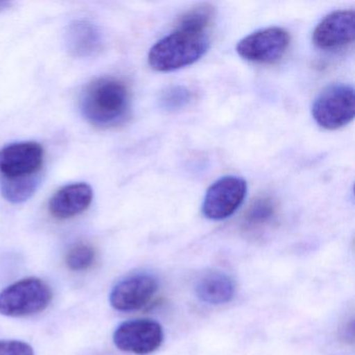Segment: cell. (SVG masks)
I'll list each match as a JSON object with an SVG mask.
<instances>
[{
	"label": "cell",
	"instance_id": "1",
	"mask_svg": "<svg viewBox=\"0 0 355 355\" xmlns=\"http://www.w3.org/2000/svg\"><path fill=\"white\" fill-rule=\"evenodd\" d=\"M85 119L95 128H117L128 121L132 95L128 85L118 78H103L87 85L80 98Z\"/></svg>",
	"mask_w": 355,
	"mask_h": 355
},
{
	"label": "cell",
	"instance_id": "2",
	"mask_svg": "<svg viewBox=\"0 0 355 355\" xmlns=\"http://www.w3.org/2000/svg\"><path fill=\"white\" fill-rule=\"evenodd\" d=\"M209 34H197L174 28L157 41L148 53L149 66L155 71L170 72L192 65L209 51Z\"/></svg>",
	"mask_w": 355,
	"mask_h": 355
},
{
	"label": "cell",
	"instance_id": "3",
	"mask_svg": "<svg viewBox=\"0 0 355 355\" xmlns=\"http://www.w3.org/2000/svg\"><path fill=\"white\" fill-rule=\"evenodd\" d=\"M53 299V292L40 278L16 282L0 293V313L7 317H26L44 311Z\"/></svg>",
	"mask_w": 355,
	"mask_h": 355
},
{
	"label": "cell",
	"instance_id": "4",
	"mask_svg": "<svg viewBox=\"0 0 355 355\" xmlns=\"http://www.w3.org/2000/svg\"><path fill=\"white\" fill-rule=\"evenodd\" d=\"M355 114L354 89L349 85L334 84L326 87L315 97L311 115L318 125L336 130L348 125Z\"/></svg>",
	"mask_w": 355,
	"mask_h": 355
},
{
	"label": "cell",
	"instance_id": "5",
	"mask_svg": "<svg viewBox=\"0 0 355 355\" xmlns=\"http://www.w3.org/2000/svg\"><path fill=\"white\" fill-rule=\"evenodd\" d=\"M291 36L277 26L263 28L243 38L236 45V53L252 63L274 64L280 61L290 46Z\"/></svg>",
	"mask_w": 355,
	"mask_h": 355
},
{
	"label": "cell",
	"instance_id": "6",
	"mask_svg": "<svg viewBox=\"0 0 355 355\" xmlns=\"http://www.w3.org/2000/svg\"><path fill=\"white\" fill-rule=\"evenodd\" d=\"M247 194V184L238 176L216 180L205 193L202 214L207 219L223 220L236 213Z\"/></svg>",
	"mask_w": 355,
	"mask_h": 355
},
{
	"label": "cell",
	"instance_id": "7",
	"mask_svg": "<svg viewBox=\"0 0 355 355\" xmlns=\"http://www.w3.org/2000/svg\"><path fill=\"white\" fill-rule=\"evenodd\" d=\"M113 340L116 347L123 352L150 354L163 343V328L155 320H130L118 326Z\"/></svg>",
	"mask_w": 355,
	"mask_h": 355
},
{
	"label": "cell",
	"instance_id": "8",
	"mask_svg": "<svg viewBox=\"0 0 355 355\" xmlns=\"http://www.w3.org/2000/svg\"><path fill=\"white\" fill-rule=\"evenodd\" d=\"M44 149L37 142H20L0 149V176L22 178L41 174Z\"/></svg>",
	"mask_w": 355,
	"mask_h": 355
},
{
	"label": "cell",
	"instance_id": "9",
	"mask_svg": "<svg viewBox=\"0 0 355 355\" xmlns=\"http://www.w3.org/2000/svg\"><path fill=\"white\" fill-rule=\"evenodd\" d=\"M159 288L155 276L137 273L120 280L110 294V303L119 311H135L150 302Z\"/></svg>",
	"mask_w": 355,
	"mask_h": 355
},
{
	"label": "cell",
	"instance_id": "10",
	"mask_svg": "<svg viewBox=\"0 0 355 355\" xmlns=\"http://www.w3.org/2000/svg\"><path fill=\"white\" fill-rule=\"evenodd\" d=\"M355 38V13L340 10L326 16L313 33V42L324 51H334L352 44Z\"/></svg>",
	"mask_w": 355,
	"mask_h": 355
},
{
	"label": "cell",
	"instance_id": "11",
	"mask_svg": "<svg viewBox=\"0 0 355 355\" xmlns=\"http://www.w3.org/2000/svg\"><path fill=\"white\" fill-rule=\"evenodd\" d=\"M92 200L93 190L88 184H70L53 194L49 200V211L55 219H70L87 211Z\"/></svg>",
	"mask_w": 355,
	"mask_h": 355
},
{
	"label": "cell",
	"instance_id": "12",
	"mask_svg": "<svg viewBox=\"0 0 355 355\" xmlns=\"http://www.w3.org/2000/svg\"><path fill=\"white\" fill-rule=\"evenodd\" d=\"M68 53L74 58L95 57L103 49V37L96 24L89 20H76L65 35Z\"/></svg>",
	"mask_w": 355,
	"mask_h": 355
},
{
	"label": "cell",
	"instance_id": "13",
	"mask_svg": "<svg viewBox=\"0 0 355 355\" xmlns=\"http://www.w3.org/2000/svg\"><path fill=\"white\" fill-rule=\"evenodd\" d=\"M197 298L207 304H226L236 294V284L227 274L211 271L203 274L195 286Z\"/></svg>",
	"mask_w": 355,
	"mask_h": 355
},
{
	"label": "cell",
	"instance_id": "14",
	"mask_svg": "<svg viewBox=\"0 0 355 355\" xmlns=\"http://www.w3.org/2000/svg\"><path fill=\"white\" fill-rule=\"evenodd\" d=\"M277 216V203L269 196H261L253 200L243 218L245 232H255L272 223Z\"/></svg>",
	"mask_w": 355,
	"mask_h": 355
},
{
	"label": "cell",
	"instance_id": "15",
	"mask_svg": "<svg viewBox=\"0 0 355 355\" xmlns=\"http://www.w3.org/2000/svg\"><path fill=\"white\" fill-rule=\"evenodd\" d=\"M215 17L216 10L213 6L209 3L195 6L178 18L175 28L197 34L209 35Z\"/></svg>",
	"mask_w": 355,
	"mask_h": 355
},
{
	"label": "cell",
	"instance_id": "16",
	"mask_svg": "<svg viewBox=\"0 0 355 355\" xmlns=\"http://www.w3.org/2000/svg\"><path fill=\"white\" fill-rule=\"evenodd\" d=\"M41 174L22 178H6L0 176V191L3 198L11 203L26 202L38 189Z\"/></svg>",
	"mask_w": 355,
	"mask_h": 355
},
{
	"label": "cell",
	"instance_id": "17",
	"mask_svg": "<svg viewBox=\"0 0 355 355\" xmlns=\"http://www.w3.org/2000/svg\"><path fill=\"white\" fill-rule=\"evenodd\" d=\"M194 94L184 86H172L165 89L159 96V107L168 113L184 109L192 103Z\"/></svg>",
	"mask_w": 355,
	"mask_h": 355
},
{
	"label": "cell",
	"instance_id": "18",
	"mask_svg": "<svg viewBox=\"0 0 355 355\" xmlns=\"http://www.w3.org/2000/svg\"><path fill=\"white\" fill-rule=\"evenodd\" d=\"M96 252L90 245L80 244L70 249L66 257L67 267L72 271H86L92 267Z\"/></svg>",
	"mask_w": 355,
	"mask_h": 355
},
{
	"label": "cell",
	"instance_id": "19",
	"mask_svg": "<svg viewBox=\"0 0 355 355\" xmlns=\"http://www.w3.org/2000/svg\"><path fill=\"white\" fill-rule=\"evenodd\" d=\"M0 355H34L31 345L16 340H0Z\"/></svg>",
	"mask_w": 355,
	"mask_h": 355
},
{
	"label": "cell",
	"instance_id": "20",
	"mask_svg": "<svg viewBox=\"0 0 355 355\" xmlns=\"http://www.w3.org/2000/svg\"><path fill=\"white\" fill-rule=\"evenodd\" d=\"M9 7L10 3H8V1H1V0H0V12L3 11V10H6Z\"/></svg>",
	"mask_w": 355,
	"mask_h": 355
}]
</instances>
